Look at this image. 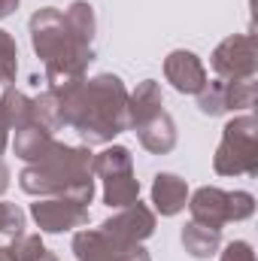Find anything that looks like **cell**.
I'll use <instances>...</instances> for the list:
<instances>
[{
  "mask_svg": "<svg viewBox=\"0 0 258 261\" xmlns=\"http://www.w3.org/2000/svg\"><path fill=\"white\" fill-rule=\"evenodd\" d=\"M61 125H73L88 143H107L128 128V94L116 76H97L82 85L58 88Z\"/></svg>",
  "mask_w": 258,
  "mask_h": 261,
  "instance_id": "1",
  "label": "cell"
},
{
  "mask_svg": "<svg viewBox=\"0 0 258 261\" xmlns=\"http://www.w3.org/2000/svg\"><path fill=\"white\" fill-rule=\"evenodd\" d=\"M21 189L31 195H64V200L85 206L94 195L91 152L52 143L37 167H28L21 173Z\"/></svg>",
  "mask_w": 258,
  "mask_h": 261,
  "instance_id": "2",
  "label": "cell"
},
{
  "mask_svg": "<svg viewBox=\"0 0 258 261\" xmlns=\"http://www.w3.org/2000/svg\"><path fill=\"white\" fill-rule=\"evenodd\" d=\"M219 173H255L258 170V143H255V119L243 116L225 128V140L216 155Z\"/></svg>",
  "mask_w": 258,
  "mask_h": 261,
  "instance_id": "3",
  "label": "cell"
},
{
  "mask_svg": "<svg viewBox=\"0 0 258 261\" xmlns=\"http://www.w3.org/2000/svg\"><path fill=\"white\" fill-rule=\"evenodd\" d=\"M192 216L197 225H207V228H222L225 222L231 219H246L252 216L255 203H252V195L246 192H234V195H225L219 189H200L197 195L192 197Z\"/></svg>",
  "mask_w": 258,
  "mask_h": 261,
  "instance_id": "4",
  "label": "cell"
},
{
  "mask_svg": "<svg viewBox=\"0 0 258 261\" xmlns=\"http://www.w3.org/2000/svg\"><path fill=\"white\" fill-rule=\"evenodd\" d=\"M213 70L231 82L237 79H252L255 73V40L252 37H231L225 40L216 55H213Z\"/></svg>",
  "mask_w": 258,
  "mask_h": 261,
  "instance_id": "5",
  "label": "cell"
},
{
  "mask_svg": "<svg viewBox=\"0 0 258 261\" xmlns=\"http://www.w3.org/2000/svg\"><path fill=\"white\" fill-rule=\"evenodd\" d=\"M155 228V219L146 206L140 203H131L125 213H119L116 219L104 222V234L119 246V249H128V246H137L143 237H149Z\"/></svg>",
  "mask_w": 258,
  "mask_h": 261,
  "instance_id": "6",
  "label": "cell"
},
{
  "mask_svg": "<svg viewBox=\"0 0 258 261\" xmlns=\"http://www.w3.org/2000/svg\"><path fill=\"white\" fill-rule=\"evenodd\" d=\"M34 219L43 231H70L76 225H82L88 219L85 206L73 203V200H43V203H34Z\"/></svg>",
  "mask_w": 258,
  "mask_h": 261,
  "instance_id": "7",
  "label": "cell"
},
{
  "mask_svg": "<svg viewBox=\"0 0 258 261\" xmlns=\"http://www.w3.org/2000/svg\"><path fill=\"white\" fill-rule=\"evenodd\" d=\"M167 79L173 82L176 91L186 94H200V88H207V70L192 52H173L167 58Z\"/></svg>",
  "mask_w": 258,
  "mask_h": 261,
  "instance_id": "8",
  "label": "cell"
},
{
  "mask_svg": "<svg viewBox=\"0 0 258 261\" xmlns=\"http://www.w3.org/2000/svg\"><path fill=\"white\" fill-rule=\"evenodd\" d=\"M76 258L79 261H119L125 249H119L104 231H82L73 240Z\"/></svg>",
  "mask_w": 258,
  "mask_h": 261,
  "instance_id": "9",
  "label": "cell"
},
{
  "mask_svg": "<svg viewBox=\"0 0 258 261\" xmlns=\"http://www.w3.org/2000/svg\"><path fill=\"white\" fill-rule=\"evenodd\" d=\"M140 130V140H143V146L149 149V152H170L173 149V143H176V130H173V122H170V116L161 110V113H155L152 119H146L143 125H137Z\"/></svg>",
  "mask_w": 258,
  "mask_h": 261,
  "instance_id": "10",
  "label": "cell"
},
{
  "mask_svg": "<svg viewBox=\"0 0 258 261\" xmlns=\"http://www.w3.org/2000/svg\"><path fill=\"white\" fill-rule=\"evenodd\" d=\"M186 195H189V189H186V182H183L179 176H173V173H161V176H155L152 200H155V206L161 210V216H173V213H179V210L186 206Z\"/></svg>",
  "mask_w": 258,
  "mask_h": 261,
  "instance_id": "11",
  "label": "cell"
},
{
  "mask_svg": "<svg viewBox=\"0 0 258 261\" xmlns=\"http://www.w3.org/2000/svg\"><path fill=\"white\" fill-rule=\"evenodd\" d=\"M155 113H161V88H158V82L146 79L137 88V94L128 100V125H143Z\"/></svg>",
  "mask_w": 258,
  "mask_h": 261,
  "instance_id": "12",
  "label": "cell"
},
{
  "mask_svg": "<svg viewBox=\"0 0 258 261\" xmlns=\"http://www.w3.org/2000/svg\"><path fill=\"white\" fill-rule=\"evenodd\" d=\"M49 146H52V137L40 125H24V128L15 130V152L24 161H40L49 152Z\"/></svg>",
  "mask_w": 258,
  "mask_h": 261,
  "instance_id": "13",
  "label": "cell"
},
{
  "mask_svg": "<svg viewBox=\"0 0 258 261\" xmlns=\"http://www.w3.org/2000/svg\"><path fill=\"white\" fill-rule=\"evenodd\" d=\"M183 243H186V249L192 252L194 258H210V255L219 249V231L192 222V225L183 231Z\"/></svg>",
  "mask_w": 258,
  "mask_h": 261,
  "instance_id": "14",
  "label": "cell"
},
{
  "mask_svg": "<svg viewBox=\"0 0 258 261\" xmlns=\"http://www.w3.org/2000/svg\"><path fill=\"white\" fill-rule=\"evenodd\" d=\"M137 195H140V182L131 173H119V176L107 179V203L110 206H131V203H137Z\"/></svg>",
  "mask_w": 258,
  "mask_h": 261,
  "instance_id": "15",
  "label": "cell"
},
{
  "mask_svg": "<svg viewBox=\"0 0 258 261\" xmlns=\"http://www.w3.org/2000/svg\"><path fill=\"white\" fill-rule=\"evenodd\" d=\"M91 170H97L104 179L119 176V173H131V152L128 149H122V146L107 149L104 155H97V158L91 161Z\"/></svg>",
  "mask_w": 258,
  "mask_h": 261,
  "instance_id": "16",
  "label": "cell"
},
{
  "mask_svg": "<svg viewBox=\"0 0 258 261\" xmlns=\"http://www.w3.org/2000/svg\"><path fill=\"white\" fill-rule=\"evenodd\" d=\"M200 110L207 116H219L228 110V97H225V82H210V88H200Z\"/></svg>",
  "mask_w": 258,
  "mask_h": 261,
  "instance_id": "17",
  "label": "cell"
},
{
  "mask_svg": "<svg viewBox=\"0 0 258 261\" xmlns=\"http://www.w3.org/2000/svg\"><path fill=\"white\" fill-rule=\"evenodd\" d=\"M9 252H12V258L15 261H37L46 249H43V243H40V237H28V234H15V240H12V246H9Z\"/></svg>",
  "mask_w": 258,
  "mask_h": 261,
  "instance_id": "18",
  "label": "cell"
},
{
  "mask_svg": "<svg viewBox=\"0 0 258 261\" xmlns=\"http://www.w3.org/2000/svg\"><path fill=\"white\" fill-rule=\"evenodd\" d=\"M15 76V43L6 31H0V82Z\"/></svg>",
  "mask_w": 258,
  "mask_h": 261,
  "instance_id": "19",
  "label": "cell"
},
{
  "mask_svg": "<svg viewBox=\"0 0 258 261\" xmlns=\"http://www.w3.org/2000/svg\"><path fill=\"white\" fill-rule=\"evenodd\" d=\"M21 228H24V216H21V210H15V206H9V203H0V231H6V234H21Z\"/></svg>",
  "mask_w": 258,
  "mask_h": 261,
  "instance_id": "20",
  "label": "cell"
},
{
  "mask_svg": "<svg viewBox=\"0 0 258 261\" xmlns=\"http://www.w3.org/2000/svg\"><path fill=\"white\" fill-rule=\"evenodd\" d=\"M222 261H255L252 258V246L243 243V240H237V243H231V246L225 249V258Z\"/></svg>",
  "mask_w": 258,
  "mask_h": 261,
  "instance_id": "21",
  "label": "cell"
},
{
  "mask_svg": "<svg viewBox=\"0 0 258 261\" xmlns=\"http://www.w3.org/2000/svg\"><path fill=\"white\" fill-rule=\"evenodd\" d=\"M6 130H9V122H6V116H3V110H0V152H3V146H6Z\"/></svg>",
  "mask_w": 258,
  "mask_h": 261,
  "instance_id": "22",
  "label": "cell"
},
{
  "mask_svg": "<svg viewBox=\"0 0 258 261\" xmlns=\"http://www.w3.org/2000/svg\"><path fill=\"white\" fill-rule=\"evenodd\" d=\"M15 6H18V0H0V18H3V15H9Z\"/></svg>",
  "mask_w": 258,
  "mask_h": 261,
  "instance_id": "23",
  "label": "cell"
},
{
  "mask_svg": "<svg viewBox=\"0 0 258 261\" xmlns=\"http://www.w3.org/2000/svg\"><path fill=\"white\" fill-rule=\"evenodd\" d=\"M6 186H9V170H6V167L0 164V192H3Z\"/></svg>",
  "mask_w": 258,
  "mask_h": 261,
  "instance_id": "24",
  "label": "cell"
},
{
  "mask_svg": "<svg viewBox=\"0 0 258 261\" xmlns=\"http://www.w3.org/2000/svg\"><path fill=\"white\" fill-rule=\"evenodd\" d=\"M0 261H15V258H12V252H9V249H0Z\"/></svg>",
  "mask_w": 258,
  "mask_h": 261,
  "instance_id": "25",
  "label": "cell"
}]
</instances>
